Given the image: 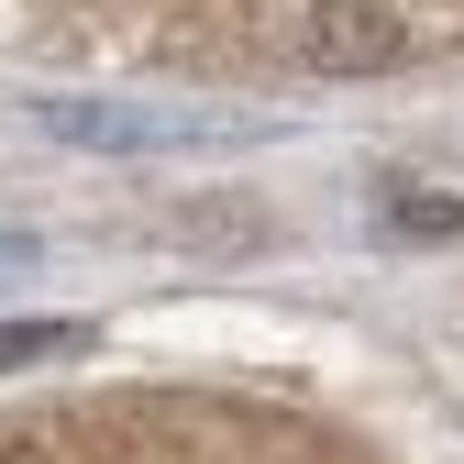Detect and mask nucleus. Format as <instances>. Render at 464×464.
I'll use <instances>...</instances> for the list:
<instances>
[{"label": "nucleus", "mask_w": 464, "mask_h": 464, "mask_svg": "<svg viewBox=\"0 0 464 464\" xmlns=\"http://www.w3.org/2000/svg\"><path fill=\"white\" fill-rule=\"evenodd\" d=\"M34 266H44V244H34V232H0V287H23Z\"/></svg>", "instance_id": "obj_5"}, {"label": "nucleus", "mask_w": 464, "mask_h": 464, "mask_svg": "<svg viewBox=\"0 0 464 464\" xmlns=\"http://www.w3.org/2000/svg\"><path fill=\"white\" fill-rule=\"evenodd\" d=\"M34 122L55 144H89V155H166V144H232V133H255L244 111H199V100H34Z\"/></svg>", "instance_id": "obj_1"}, {"label": "nucleus", "mask_w": 464, "mask_h": 464, "mask_svg": "<svg viewBox=\"0 0 464 464\" xmlns=\"http://www.w3.org/2000/svg\"><path fill=\"white\" fill-rule=\"evenodd\" d=\"M78 321H0V376H23V365H44V354H78Z\"/></svg>", "instance_id": "obj_3"}, {"label": "nucleus", "mask_w": 464, "mask_h": 464, "mask_svg": "<svg viewBox=\"0 0 464 464\" xmlns=\"http://www.w3.org/2000/svg\"><path fill=\"white\" fill-rule=\"evenodd\" d=\"M387 221H398V232H453L464 210H453L442 188H387Z\"/></svg>", "instance_id": "obj_4"}, {"label": "nucleus", "mask_w": 464, "mask_h": 464, "mask_svg": "<svg viewBox=\"0 0 464 464\" xmlns=\"http://www.w3.org/2000/svg\"><path fill=\"white\" fill-rule=\"evenodd\" d=\"M398 44H410L398 0H310V55H321L332 78H376V67H398Z\"/></svg>", "instance_id": "obj_2"}]
</instances>
